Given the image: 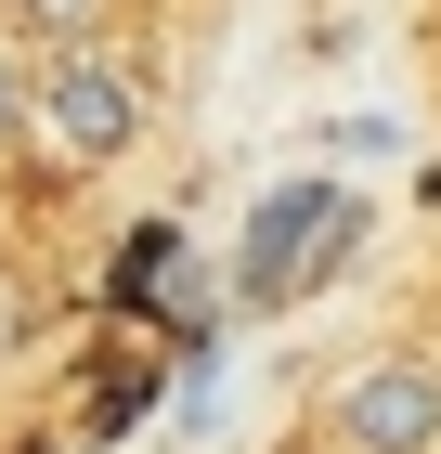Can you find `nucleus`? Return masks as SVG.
<instances>
[{"label": "nucleus", "mask_w": 441, "mask_h": 454, "mask_svg": "<svg viewBox=\"0 0 441 454\" xmlns=\"http://www.w3.org/2000/svg\"><path fill=\"white\" fill-rule=\"evenodd\" d=\"M27 143H39V169H66V182L117 169L143 143V78L104 66L91 39H66L52 66H27Z\"/></svg>", "instance_id": "1"}, {"label": "nucleus", "mask_w": 441, "mask_h": 454, "mask_svg": "<svg viewBox=\"0 0 441 454\" xmlns=\"http://www.w3.org/2000/svg\"><path fill=\"white\" fill-rule=\"evenodd\" d=\"M325 454H441V364L415 350H376L325 389V416H311Z\"/></svg>", "instance_id": "2"}, {"label": "nucleus", "mask_w": 441, "mask_h": 454, "mask_svg": "<svg viewBox=\"0 0 441 454\" xmlns=\"http://www.w3.org/2000/svg\"><path fill=\"white\" fill-rule=\"evenodd\" d=\"M350 221H364V208H350L338 182H272L260 221H247V299H260V312L311 299V286L350 260Z\"/></svg>", "instance_id": "3"}, {"label": "nucleus", "mask_w": 441, "mask_h": 454, "mask_svg": "<svg viewBox=\"0 0 441 454\" xmlns=\"http://www.w3.org/2000/svg\"><path fill=\"white\" fill-rule=\"evenodd\" d=\"M13 13H27L39 39H91V27H104V0H13Z\"/></svg>", "instance_id": "4"}, {"label": "nucleus", "mask_w": 441, "mask_h": 454, "mask_svg": "<svg viewBox=\"0 0 441 454\" xmlns=\"http://www.w3.org/2000/svg\"><path fill=\"white\" fill-rule=\"evenodd\" d=\"M27 325H39V299H27V273H0V364L27 350Z\"/></svg>", "instance_id": "5"}, {"label": "nucleus", "mask_w": 441, "mask_h": 454, "mask_svg": "<svg viewBox=\"0 0 441 454\" xmlns=\"http://www.w3.org/2000/svg\"><path fill=\"white\" fill-rule=\"evenodd\" d=\"M13 143H27V66L0 52V156H13Z\"/></svg>", "instance_id": "6"}]
</instances>
